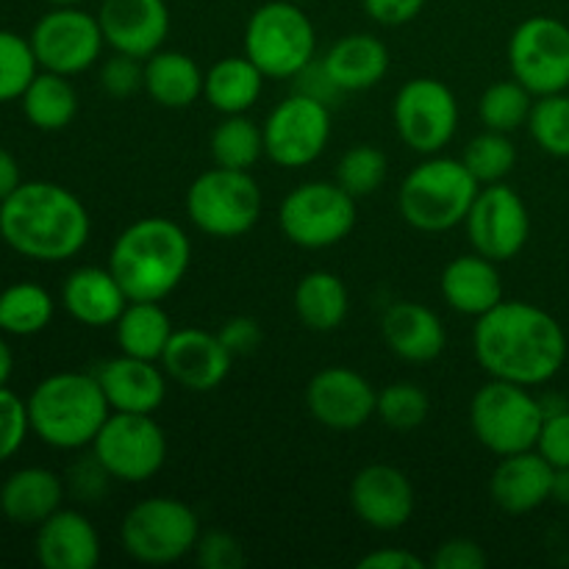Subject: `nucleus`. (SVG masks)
Masks as SVG:
<instances>
[{
	"instance_id": "7ed1b4c3",
	"label": "nucleus",
	"mask_w": 569,
	"mask_h": 569,
	"mask_svg": "<svg viewBox=\"0 0 569 569\" xmlns=\"http://www.w3.org/2000/svg\"><path fill=\"white\" fill-rule=\"evenodd\" d=\"M192 244L167 217H148L128 226L117 237L109 270L131 300H164L189 270Z\"/></svg>"
},
{
	"instance_id": "cd10ccee",
	"label": "nucleus",
	"mask_w": 569,
	"mask_h": 569,
	"mask_svg": "<svg viewBox=\"0 0 569 569\" xmlns=\"http://www.w3.org/2000/svg\"><path fill=\"white\" fill-rule=\"evenodd\" d=\"M322 67L339 92H365L387 76L389 50L372 33H350L328 50Z\"/></svg>"
},
{
	"instance_id": "6e6d98bb",
	"label": "nucleus",
	"mask_w": 569,
	"mask_h": 569,
	"mask_svg": "<svg viewBox=\"0 0 569 569\" xmlns=\"http://www.w3.org/2000/svg\"><path fill=\"white\" fill-rule=\"evenodd\" d=\"M50 6H78L81 0H48Z\"/></svg>"
},
{
	"instance_id": "5fc2aeb1",
	"label": "nucleus",
	"mask_w": 569,
	"mask_h": 569,
	"mask_svg": "<svg viewBox=\"0 0 569 569\" xmlns=\"http://www.w3.org/2000/svg\"><path fill=\"white\" fill-rule=\"evenodd\" d=\"M553 498L559 500L561 506H569V467H567V470H556Z\"/></svg>"
},
{
	"instance_id": "a19ab883",
	"label": "nucleus",
	"mask_w": 569,
	"mask_h": 569,
	"mask_svg": "<svg viewBox=\"0 0 569 569\" xmlns=\"http://www.w3.org/2000/svg\"><path fill=\"white\" fill-rule=\"evenodd\" d=\"M428 409H431L428 395L417 383H389L378 392L376 415L392 431H415V428H420L426 422Z\"/></svg>"
},
{
	"instance_id": "f704fd0d",
	"label": "nucleus",
	"mask_w": 569,
	"mask_h": 569,
	"mask_svg": "<svg viewBox=\"0 0 569 569\" xmlns=\"http://www.w3.org/2000/svg\"><path fill=\"white\" fill-rule=\"evenodd\" d=\"M264 153V128L244 114H226L211 133V156L217 167L250 170Z\"/></svg>"
},
{
	"instance_id": "4be33fe9",
	"label": "nucleus",
	"mask_w": 569,
	"mask_h": 569,
	"mask_svg": "<svg viewBox=\"0 0 569 569\" xmlns=\"http://www.w3.org/2000/svg\"><path fill=\"white\" fill-rule=\"evenodd\" d=\"M37 559L44 569H94L100 537L92 522L72 509H59L37 526Z\"/></svg>"
},
{
	"instance_id": "b1692460",
	"label": "nucleus",
	"mask_w": 569,
	"mask_h": 569,
	"mask_svg": "<svg viewBox=\"0 0 569 569\" xmlns=\"http://www.w3.org/2000/svg\"><path fill=\"white\" fill-rule=\"evenodd\" d=\"M61 303L81 326L106 328L117 326L131 298L109 267H78L61 287Z\"/></svg>"
},
{
	"instance_id": "473e14b6",
	"label": "nucleus",
	"mask_w": 569,
	"mask_h": 569,
	"mask_svg": "<svg viewBox=\"0 0 569 569\" xmlns=\"http://www.w3.org/2000/svg\"><path fill=\"white\" fill-rule=\"evenodd\" d=\"M20 100L26 120L39 131H61L70 126L78 111V94L72 83L67 81V76L50 70L37 72Z\"/></svg>"
},
{
	"instance_id": "dca6fc26",
	"label": "nucleus",
	"mask_w": 569,
	"mask_h": 569,
	"mask_svg": "<svg viewBox=\"0 0 569 569\" xmlns=\"http://www.w3.org/2000/svg\"><path fill=\"white\" fill-rule=\"evenodd\" d=\"M465 222L476 253L487 256L495 264L515 259L526 248L531 233L526 203L506 183H489L487 189H481Z\"/></svg>"
},
{
	"instance_id": "f8f14e48",
	"label": "nucleus",
	"mask_w": 569,
	"mask_h": 569,
	"mask_svg": "<svg viewBox=\"0 0 569 569\" xmlns=\"http://www.w3.org/2000/svg\"><path fill=\"white\" fill-rule=\"evenodd\" d=\"M509 64L531 94H556L569 87V28L553 17H531L511 33Z\"/></svg>"
},
{
	"instance_id": "c9c22d12",
	"label": "nucleus",
	"mask_w": 569,
	"mask_h": 569,
	"mask_svg": "<svg viewBox=\"0 0 569 569\" xmlns=\"http://www.w3.org/2000/svg\"><path fill=\"white\" fill-rule=\"evenodd\" d=\"M533 94L520 81H498L481 94L478 117L487 126V131L511 133L526 126L533 109Z\"/></svg>"
},
{
	"instance_id": "79ce46f5",
	"label": "nucleus",
	"mask_w": 569,
	"mask_h": 569,
	"mask_svg": "<svg viewBox=\"0 0 569 569\" xmlns=\"http://www.w3.org/2000/svg\"><path fill=\"white\" fill-rule=\"evenodd\" d=\"M28 431H31L28 403L6 387H0V465L22 448Z\"/></svg>"
},
{
	"instance_id": "4c0bfd02",
	"label": "nucleus",
	"mask_w": 569,
	"mask_h": 569,
	"mask_svg": "<svg viewBox=\"0 0 569 569\" xmlns=\"http://www.w3.org/2000/svg\"><path fill=\"white\" fill-rule=\"evenodd\" d=\"M37 72L39 61L31 39L14 31H0V103L22 98Z\"/></svg>"
},
{
	"instance_id": "423d86ee",
	"label": "nucleus",
	"mask_w": 569,
	"mask_h": 569,
	"mask_svg": "<svg viewBox=\"0 0 569 569\" xmlns=\"http://www.w3.org/2000/svg\"><path fill=\"white\" fill-rule=\"evenodd\" d=\"M542 422L545 406L522 383L492 378L470 403L472 433L500 459L537 448Z\"/></svg>"
},
{
	"instance_id": "4d7b16f0",
	"label": "nucleus",
	"mask_w": 569,
	"mask_h": 569,
	"mask_svg": "<svg viewBox=\"0 0 569 569\" xmlns=\"http://www.w3.org/2000/svg\"><path fill=\"white\" fill-rule=\"evenodd\" d=\"M289 3H303V0H289Z\"/></svg>"
},
{
	"instance_id": "f3484780",
	"label": "nucleus",
	"mask_w": 569,
	"mask_h": 569,
	"mask_svg": "<svg viewBox=\"0 0 569 569\" xmlns=\"http://www.w3.org/2000/svg\"><path fill=\"white\" fill-rule=\"evenodd\" d=\"M306 406L320 426L356 431L376 415L378 392L350 367H326L309 381Z\"/></svg>"
},
{
	"instance_id": "aec40b11",
	"label": "nucleus",
	"mask_w": 569,
	"mask_h": 569,
	"mask_svg": "<svg viewBox=\"0 0 569 569\" xmlns=\"http://www.w3.org/2000/svg\"><path fill=\"white\" fill-rule=\"evenodd\" d=\"M231 361L233 356L222 345L220 333L200 331V328L176 331L161 353V367L167 376L192 392H211L220 387L231 372Z\"/></svg>"
},
{
	"instance_id": "412c9836",
	"label": "nucleus",
	"mask_w": 569,
	"mask_h": 569,
	"mask_svg": "<svg viewBox=\"0 0 569 569\" xmlns=\"http://www.w3.org/2000/svg\"><path fill=\"white\" fill-rule=\"evenodd\" d=\"M553 478L556 467L539 450L537 453L526 450V453L503 456L492 472L489 492L506 515H528L553 498Z\"/></svg>"
},
{
	"instance_id": "e433bc0d",
	"label": "nucleus",
	"mask_w": 569,
	"mask_h": 569,
	"mask_svg": "<svg viewBox=\"0 0 569 569\" xmlns=\"http://www.w3.org/2000/svg\"><path fill=\"white\" fill-rule=\"evenodd\" d=\"M467 170L472 172L478 183L489 187V183H503V178L509 176L511 167L517 161V150L511 144L509 133L500 131H483L481 137L472 139L465 150Z\"/></svg>"
},
{
	"instance_id": "39448f33",
	"label": "nucleus",
	"mask_w": 569,
	"mask_h": 569,
	"mask_svg": "<svg viewBox=\"0 0 569 569\" xmlns=\"http://www.w3.org/2000/svg\"><path fill=\"white\" fill-rule=\"evenodd\" d=\"M478 192L481 183L472 178L465 161L433 156L403 178L398 206L411 228L442 233L467 220Z\"/></svg>"
},
{
	"instance_id": "20e7f679",
	"label": "nucleus",
	"mask_w": 569,
	"mask_h": 569,
	"mask_svg": "<svg viewBox=\"0 0 569 569\" xmlns=\"http://www.w3.org/2000/svg\"><path fill=\"white\" fill-rule=\"evenodd\" d=\"M26 403L31 431L44 445L59 450L92 445L111 415L98 376L87 372H56L44 378Z\"/></svg>"
},
{
	"instance_id": "864d4df0",
	"label": "nucleus",
	"mask_w": 569,
	"mask_h": 569,
	"mask_svg": "<svg viewBox=\"0 0 569 569\" xmlns=\"http://www.w3.org/2000/svg\"><path fill=\"white\" fill-rule=\"evenodd\" d=\"M11 370H14V356H11V348L6 345V339L0 337V387L9 383Z\"/></svg>"
},
{
	"instance_id": "f03ea898",
	"label": "nucleus",
	"mask_w": 569,
	"mask_h": 569,
	"mask_svg": "<svg viewBox=\"0 0 569 569\" xmlns=\"http://www.w3.org/2000/svg\"><path fill=\"white\" fill-rule=\"evenodd\" d=\"M89 228L87 206L59 183H20L0 203V237L33 261L72 259L87 244Z\"/></svg>"
},
{
	"instance_id": "6ab92c4d",
	"label": "nucleus",
	"mask_w": 569,
	"mask_h": 569,
	"mask_svg": "<svg viewBox=\"0 0 569 569\" xmlns=\"http://www.w3.org/2000/svg\"><path fill=\"white\" fill-rule=\"evenodd\" d=\"M356 517L376 531H398L415 515V487L389 465H370L350 483Z\"/></svg>"
},
{
	"instance_id": "4468645a",
	"label": "nucleus",
	"mask_w": 569,
	"mask_h": 569,
	"mask_svg": "<svg viewBox=\"0 0 569 569\" xmlns=\"http://www.w3.org/2000/svg\"><path fill=\"white\" fill-rule=\"evenodd\" d=\"M331 139V111L303 92L289 94L264 122V153L281 167H306L322 156Z\"/></svg>"
},
{
	"instance_id": "603ef678",
	"label": "nucleus",
	"mask_w": 569,
	"mask_h": 569,
	"mask_svg": "<svg viewBox=\"0 0 569 569\" xmlns=\"http://www.w3.org/2000/svg\"><path fill=\"white\" fill-rule=\"evenodd\" d=\"M20 183H22L20 164H17V159L9 153V150L0 148V203H3V200L20 187Z\"/></svg>"
},
{
	"instance_id": "ea45409f",
	"label": "nucleus",
	"mask_w": 569,
	"mask_h": 569,
	"mask_svg": "<svg viewBox=\"0 0 569 569\" xmlns=\"http://www.w3.org/2000/svg\"><path fill=\"white\" fill-rule=\"evenodd\" d=\"M387 156L372 144H356L339 159L337 183L356 200L367 198L387 181Z\"/></svg>"
},
{
	"instance_id": "58836bf2",
	"label": "nucleus",
	"mask_w": 569,
	"mask_h": 569,
	"mask_svg": "<svg viewBox=\"0 0 569 569\" xmlns=\"http://www.w3.org/2000/svg\"><path fill=\"white\" fill-rule=\"evenodd\" d=\"M531 137L537 139L539 148L559 159H569V98L567 94H542L533 103L531 117H528Z\"/></svg>"
},
{
	"instance_id": "09e8293b",
	"label": "nucleus",
	"mask_w": 569,
	"mask_h": 569,
	"mask_svg": "<svg viewBox=\"0 0 569 569\" xmlns=\"http://www.w3.org/2000/svg\"><path fill=\"white\" fill-rule=\"evenodd\" d=\"M426 0H365V11L381 26H406L422 11Z\"/></svg>"
},
{
	"instance_id": "c85d7f7f",
	"label": "nucleus",
	"mask_w": 569,
	"mask_h": 569,
	"mask_svg": "<svg viewBox=\"0 0 569 569\" xmlns=\"http://www.w3.org/2000/svg\"><path fill=\"white\" fill-rule=\"evenodd\" d=\"M206 76L198 61L178 50H159L144 59V92L164 109H187L203 94Z\"/></svg>"
},
{
	"instance_id": "8fccbe9b",
	"label": "nucleus",
	"mask_w": 569,
	"mask_h": 569,
	"mask_svg": "<svg viewBox=\"0 0 569 569\" xmlns=\"http://www.w3.org/2000/svg\"><path fill=\"white\" fill-rule=\"evenodd\" d=\"M298 78H300L298 92L309 94V98L322 100V103H331V100L337 98V94H342L337 89V83L331 81V76H328V72H326L322 61H320V64H315V61H311V64L306 67V70L298 72Z\"/></svg>"
},
{
	"instance_id": "c03bdc74",
	"label": "nucleus",
	"mask_w": 569,
	"mask_h": 569,
	"mask_svg": "<svg viewBox=\"0 0 569 569\" xmlns=\"http://www.w3.org/2000/svg\"><path fill=\"white\" fill-rule=\"evenodd\" d=\"M537 450L556 467L567 470L569 467V409L545 411L542 431H539Z\"/></svg>"
},
{
	"instance_id": "c756f323",
	"label": "nucleus",
	"mask_w": 569,
	"mask_h": 569,
	"mask_svg": "<svg viewBox=\"0 0 569 569\" xmlns=\"http://www.w3.org/2000/svg\"><path fill=\"white\" fill-rule=\"evenodd\" d=\"M264 78V72L248 56L244 59L242 56H228L206 72L203 94L211 109L222 111V114H244L261 98Z\"/></svg>"
},
{
	"instance_id": "9d476101",
	"label": "nucleus",
	"mask_w": 569,
	"mask_h": 569,
	"mask_svg": "<svg viewBox=\"0 0 569 569\" xmlns=\"http://www.w3.org/2000/svg\"><path fill=\"white\" fill-rule=\"evenodd\" d=\"M283 237L306 250L339 244L356 226V198L339 183L309 181L295 187L278 209Z\"/></svg>"
},
{
	"instance_id": "9b49d317",
	"label": "nucleus",
	"mask_w": 569,
	"mask_h": 569,
	"mask_svg": "<svg viewBox=\"0 0 569 569\" xmlns=\"http://www.w3.org/2000/svg\"><path fill=\"white\" fill-rule=\"evenodd\" d=\"M94 465L109 478L142 483L164 467L167 437L153 415L111 411L92 442Z\"/></svg>"
},
{
	"instance_id": "393cba45",
	"label": "nucleus",
	"mask_w": 569,
	"mask_h": 569,
	"mask_svg": "<svg viewBox=\"0 0 569 569\" xmlns=\"http://www.w3.org/2000/svg\"><path fill=\"white\" fill-rule=\"evenodd\" d=\"M381 331L395 356L411 365H426L442 356L445 326L428 306L400 300L387 309Z\"/></svg>"
},
{
	"instance_id": "0eeeda50",
	"label": "nucleus",
	"mask_w": 569,
	"mask_h": 569,
	"mask_svg": "<svg viewBox=\"0 0 569 569\" xmlns=\"http://www.w3.org/2000/svg\"><path fill=\"white\" fill-rule=\"evenodd\" d=\"M317 33L300 3L270 0L253 11L244 31V56L267 78H295L315 61Z\"/></svg>"
},
{
	"instance_id": "37998d69",
	"label": "nucleus",
	"mask_w": 569,
	"mask_h": 569,
	"mask_svg": "<svg viewBox=\"0 0 569 569\" xmlns=\"http://www.w3.org/2000/svg\"><path fill=\"white\" fill-rule=\"evenodd\" d=\"M100 83L114 98H128L137 89H144V61L126 53H114L100 70Z\"/></svg>"
},
{
	"instance_id": "6e6552de",
	"label": "nucleus",
	"mask_w": 569,
	"mask_h": 569,
	"mask_svg": "<svg viewBox=\"0 0 569 569\" xmlns=\"http://www.w3.org/2000/svg\"><path fill=\"white\" fill-rule=\"evenodd\" d=\"M120 539L126 553L142 565H176L198 548L200 522L183 500L148 498L128 511Z\"/></svg>"
},
{
	"instance_id": "a18cd8bd",
	"label": "nucleus",
	"mask_w": 569,
	"mask_h": 569,
	"mask_svg": "<svg viewBox=\"0 0 569 569\" xmlns=\"http://www.w3.org/2000/svg\"><path fill=\"white\" fill-rule=\"evenodd\" d=\"M487 553L472 539H450V542L439 545L433 559L428 567L433 569H483L487 567Z\"/></svg>"
},
{
	"instance_id": "ddd939ff",
	"label": "nucleus",
	"mask_w": 569,
	"mask_h": 569,
	"mask_svg": "<svg viewBox=\"0 0 569 569\" xmlns=\"http://www.w3.org/2000/svg\"><path fill=\"white\" fill-rule=\"evenodd\" d=\"M106 39L98 14H87L78 6H53L31 31V48L42 70L78 76L100 59Z\"/></svg>"
},
{
	"instance_id": "49530a36",
	"label": "nucleus",
	"mask_w": 569,
	"mask_h": 569,
	"mask_svg": "<svg viewBox=\"0 0 569 569\" xmlns=\"http://www.w3.org/2000/svg\"><path fill=\"white\" fill-rule=\"evenodd\" d=\"M198 556L200 565L209 569H237L244 565L242 548H239L237 539H231L228 533H206L198 542Z\"/></svg>"
},
{
	"instance_id": "2eb2a0df",
	"label": "nucleus",
	"mask_w": 569,
	"mask_h": 569,
	"mask_svg": "<svg viewBox=\"0 0 569 569\" xmlns=\"http://www.w3.org/2000/svg\"><path fill=\"white\" fill-rule=\"evenodd\" d=\"M392 114L400 139L422 156L439 153L459 126V103L437 78H415L403 83Z\"/></svg>"
},
{
	"instance_id": "5701e85b",
	"label": "nucleus",
	"mask_w": 569,
	"mask_h": 569,
	"mask_svg": "<svg viewBox=\"0 0 569 569\" xmlns=\"http://www.w3.org/2000/svg\"><path fill=\"white\" fill-rule=\"evenodd\" d=\"M109 400L111 411H131V415H153L167 395L164 372L156 361L133 359V356H117V359L100 365L94 372Z\"/></svg>"
},
{
	"instance_id": "1a4fd4ad",
	"label": "nucleus",
	"mask_w": 569,
	"mask_h": 569,
	"mask_svg": "<svg viewBox=\"0 0 569 569\" xmlns=\"http://www.w3.org/2000/svg\"><path fill=\"white\" fill-rule=\"evenodd\" d=\"M187 214L209 237L237 239L261 217V189L248 170L214 167L192 181Z\"/></svg>"
},
{
	"instance_id": "f257e3e1",
	"label": "nucleus",
	"mask_w": 569,
	"mask_h": 569,
	"mask_svg": "<svg viewBox=\"0 0 569 569\" xmlns=\"http://www.w3.org/2000/svg\"><path fill=\"white\" fill-rule=\"evenodd\" d=\"M472 350L478 365L492 378L539 387L565 365L567 337L559 322L539 306L500 300L492 311L478 317Z\"/></svg>"
},
{
	"instance_id": "72a5a7b5",
	"label": "nucleus",
	"mask_w": 569,
	"mask_h": 569,
	"mask_svg": "<svg viewBox=\"0 0 569 569\" xmlns=\"http://www.w3.org/2000/svg\"><path fill=\"white\" fill-rule=\"evenodd\" d=\"M53 320V298L39 283H11L0 292V331L11 337H33Z\"/></svg>"
},
{
	"instance_id": "a878e982",
	"label": "nucleus",
	"mask_w": 569,
	"mask_h": 569,
	"mask_svg": "<svg viewBox=\"0 0 569 569\" xmlns=\"http://www.w3.org/2000/svg\"><path fill=\"white\" fill-rule=\"evenodd\" d=\"M64 483L44 467H26L6 478L0 487V515L14 526H42L61 509Z\"/></svg>"
},
{
	"instance_id": "de8ad7c7",
	"label": "nucleus",
	"mask_w": 569,
	"mask_h": 569,
	"mask_svg": "<svg viewBox=\"0 0 569 569\" xmlns=\"http://www.w3.org/2000/svg\"><path fill=\"white\" fill-rule=\"evenodd\" d=\"M222 345L228 348V353L237 359V356H250L261 345L264 333H261L259 322L250 320V317H233L222 326L220 331Z\"/></svg>"
},
{
	"instance_id": "2f4dec72",
	"label": "nucleus",
	"mask_w": 569,
	"mask_h": 569,
	"mask_svg": "<svg viewBox=\"0 0 569 569\" xmlns=\"http://www.w3.org/2000/svg\"><path fill=\"white\" fill-rule=\"evenodd\" d=\"M172 333L176 328L156 300H131L117 320V345L133 359L161 361Z\"/></svg>"
},
{
	"instance_id": "bb28decb",
	"label": "nucleus",
	"mask_w": 569,
	"mask_h": 569,
	"mask_svg": "<svg viewBox=\"0 0 569 569\" xmlns=\"http://www.w3.org/2000/svg\"><path fill=\"white\" fill-rule=\"evenodd\" d=\"M442 295L459 315L481 317L503 300V281L495 261L487 256H459L445 267Z\"/></svg>"
},
{
	"instance_id": "3c124183",
	"label": "nucleus",
	"mask_w": 569,
	"mask_h": 569,
	"mask_svg": "<svg viewBox=\"0 0 569 569\" xmlns=\"http://www.w3.org/2000/svg\"><path fill=\"white\" fill-rule=\"evenodd\" d=\"M428 565L411 550H378V553L365 556L359 561V569H426Z\"/></svg>"
},
{
	"instance_id": "a211bd4d",
	"label": "nucleus",
	"mask_w": 569,
	"mask_h": 569,
	"mask_svg": "<svg viewBox=\"0 0 569 569\" xmlns=\"http://www.w3.org/2000/svg\"><path fill=\"white\" fill-rule=\"evenodd\" d=\"M98 22L114 53L144 61L159 53L170 33V9L164 0H103Z\"/></svg>"
},
{
	"instance_id": "7c9ffc66",
	"label": "nucleus",
	"mask_w": 569,
	"mask_h": 569,
	"mask_svg": "<svg viewBox=\"0 0 569 569\" xmlns=\"http://www.w3.org/2000/svg\"><path fill=\"white\" fill-rule=\"evenodd\" d=\"M348 309L350 295L339 276L328 270H315L300 278L298 289H295V311L306 328L320 333L333 331L345 322Z\"/></svg>"
}]
</instances>
